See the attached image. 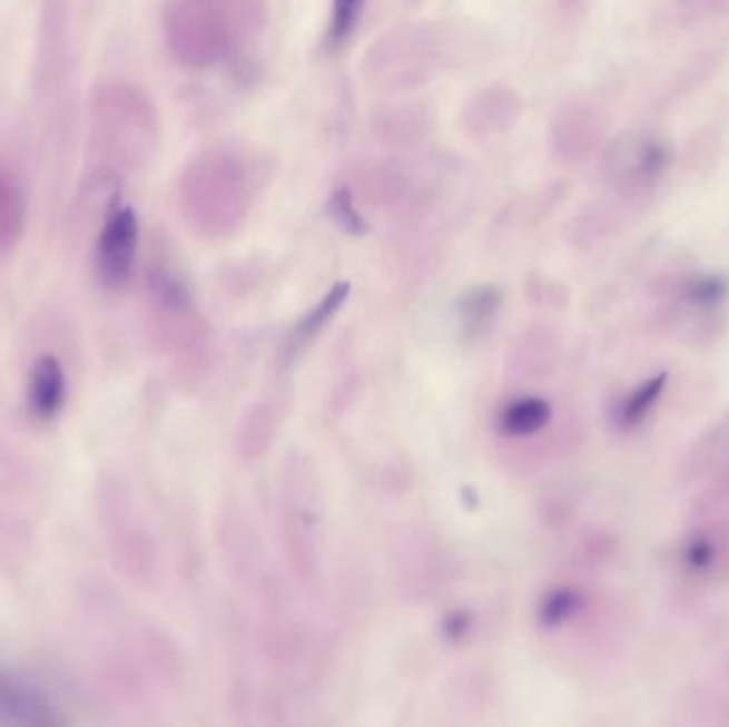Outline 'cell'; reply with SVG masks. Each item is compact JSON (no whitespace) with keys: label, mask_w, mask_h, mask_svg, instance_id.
I'll use <instances>...</instances> for the list:
<instances>
[{"label":"cell","mask_w":729,"mask_h":727,"mask_svg":"<svg viewBox=\"0 0 729 727\" xmlns=\"http://www.w3.org/2000/svg\"><path fill=\"white\" fill-rule=\"evenodd\" d=\"M139 244V223L130 207H114L97 244V277L102 288L122 291L130 282Z\"/></svg>","instance_id":"obj_1"},{"label":"cell","mask_w":729,"mask_h":727,"mask_svg":"<svg viewBox=\"0 0 729 727\" xmlns=\"http://www.w3.org/2000/svg\"><path fill=\"white\" fill-rule=\"evenodd\" d=\"M60 708L35 678L0 668V726H60Z\"/></svg>","instance_id":"obj_2"},{"label":"cell","mask_w":729,"mask_h":727,"mask_svg":"<svg viewBox=\"0 0 729 727\" xmlns=\"http://www.w3.org/2000/svg\"><path fill=\"white\" fill-rule=\"evenodd\" d=\"M69 380L62 361L56 354H39L26 377V405L37 421H53L67 403Z\"/></svg>","instance_id":"obj_3"},{"label":"cell","mask_w":729,"mask_h":727,"mask_svg":"<svg viewBox=\"0 0 729 727\" xmlns=\"http://www.w3.org/2000/svg\"><path fill=\"white\" fill-rule=\"evenodd\" d=\"M26 199L22 186L0 167V252L13 250L24 235Z\"/></svg>","instance_id":"obj_4"},{"label":"cell","mask_w":729,"mask_h":727,"mask_svg":"<svg viewBox=\"0 0 729 727\" xmlns=\"http://www.w3.org/2000/svg\"><path fill=\"white\" fill-rule=\"evenodd\" d=\"M551 419V403L542 397H525L503 410L502 429L508 435H531L549 425Z\"/></svg>","instance_id":"obj_5"},{"label":"cell","mask_w":729,"mask_h":727,"mask_svg":"<svg viewBox=\"0 0 729 727\" xmlns=\"http://www.w3.org/2000/svg\"><path fill=\"white\" fill-rule=\"evenodd\" d=\"M348 295H351V284L348 282H339L328 291L327 297L318 303L293 331V335H290V344H293L290 352L293 354L303 348L312 337H316L321 333V328L335 316V312L344 305Z\"/></svg>","instance_id":"obj_6"},{"label":"cell","mask_w":729,"mask_h":727,"mask_svg":"<svg viewBox=\"0 0 729 727\" xmlns=\"http://www.w3.org/2000/svg\"><path fill=\"white\" fill-rule=\"evenodd\" d=\"M668 384V372L654 374L653 377L644 380L642 384H638L628 400L621 405L619 412V423L625 429H633V426L642 425L647 421V416L653 412L654 405L661 400L663 391Z\"/></svg>","instance_id":"obj_7"},{"label":"cell","mask_w":729,"mask_h":727,"mask_svg":"<svg viewBox=\"0 0 729 727\" xmlns=\"http://www.w3.org/2000/svg\"><path fill=\"white\" fill-rule=\"evenodd\" d=\"M729 282L728 277L719 274H708V276H696L684 282L682 297L684 302L700 310H712L717 305L728 299Z\"/></svg>","instance_id":"obj_8"},{"label":"cell","mask_w":729,"mask_h":727,"mask_svg":"<svg viewBox=\"0 0 729 727\" xmlns=\"http://www.w3.org/2000/svg\"><path fill=\"white\" fill-rule=\"evenodd\" d=\"M363 4H365V0H333V16H331L327 35L331 50H337L348 41L354 26L358 22V16L363 11Z\"/></svg>","instance_id":"obj_9"},{"label":"cell","mask_w":729,"mask_h":727,"mask_svg":"<svg viewBox=\"0 0 729 727\" xmlns=\"http://www.w3.org/2000/svg\"><path fill=\"white\" fill-rule=\"evenodd\" d=\"M328 214L333 218V223L339 226L342 230H346L348 235L361 237L367 233V223L363 220V216L358 214V209L354 207L353 195L348 188H337L331 195L328 202Z\"/></svg>","instance_id":"obj_10"},{"label":"cell","mask_w":729,"mask_h":727,"mask_svg":"<svg viewBox=\"0 0 729 727\" xmlns=\"http://www.w3.org/2000/svg\"><path fill=\"white\" fill-rule=\"evenodd\" d=\"M582 606V596L577 589H556L553 591L540 610L542 623L546 626H559L563 621H568L570 617H574Z\"/></svg>","instance_id":"obj_11"},{"label":"cell","mask_w":729,"mask_h":727,"mask_svg":"<svg viewBox=\"0 0 729 727\" xmlns=\"http://www.w3.org/2000/svg\"><path fill=\"white\" fill-rule=\"evenodd\" d=\"M498 302H500V295H498L495 288H489V286L486 288H476V291L467 293L465 299L461 303L463 316L472 325H482L486 318L493 316Z\"/></svg>","instance_id":"obj_12"},{"label":"cell","mask_w":729,"mask_h":727,"mask_svg":"<svg viewBox=\"0 0 729 727\" xmlns=\"http://www.w3.org/2000/svg\"><path fill=\"white\" fill-rule=\"evenodd\" d=\"M717 559V549L708 538H693L684 549V563L693 572H705Z\"/></svg>","instance_id":"obj_13"}]
</instances>
